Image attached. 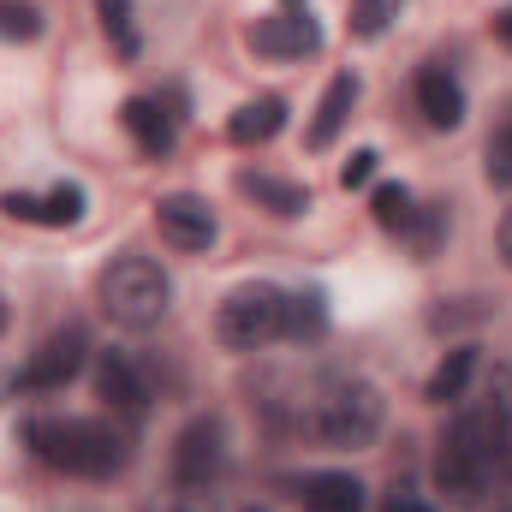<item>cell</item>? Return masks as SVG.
<instances>
[{"label": "cell", "mask_w": 512, "mask_h": 512, "mask_svg": "<svg viewBox=\"0 0 512 512\" xmlns=\"http://www.w3.org/2000/svg\"><path fill=\"white\" fill-rule=\"evenodd\" d=\"M24 447L42 459V465H54V471H66V477H120L131 459L126 435L114 429V423H96V417H30L24 423Z\"/></svg>", "instance_id": "1"}, {"label": "cell", "mask_w": 512, "mask_h": 512, "mask_svg": "<svg viewBox=\"0 0 512 512\" xmlns=\"http://www.w3.org/2000/svg\"><path fill=\"white\" fill-rule=\"evenodd\" d=\"M382 417H387L382 387L364 382V376H328L304 405V429L322 447H352V453L382 435Z\"/></svg>", "instance_id": "2"}, {"label": "cell", "mask_w": 512, "mask_h": 512, "mask_svg": "<svg viewBox=\"0 0 512 512\" xmlns=\"http://www.w3.org/2000/svg\"><path fill=\"white\" fill-rule=\"evenodd\" d=\"M96 304H102V316L108 322H120L131 334H143V328H155L161 316H167V304H173V280H167V268L155 262V256H114L102 274H96Z\"/></svg>", "instance_id": "3"}, {"label": "cell", "mask_w": 512, "mask_h": 512, "mask_svg": "<svg viewBox=\"0 0 512 512\" xmlns=\"http://www.w3.org/2000/svg\"><path fill=\"white\" fill-rule=\"evenodd\" d=\"M495 471H507V459L495 453V441H489V429L477 423V411L453 417L447 435H441V447H435V483H441V495L459 501V507H471V501L495 483Z\"/></svg>", "instance_id": "4"}, {"label": "cell", "mask_w": 512, "mask_h": 512, "mask_svg": "<svg viewBox=\"0 0 512 512\" xmlns=\"http://www.w3.org/2000/svg\"><path fill=\"white\" fill-rule=\"evenodd\" d=\"M215 334H221L227 352H262L268 340H286V292L268 286V280L227 292L221 310H215Z\"/></svg>", "instance_id": "5"}, {"label": "cell", "mask_w": 512, "mask_h": 512, "mask_svg": "<svg viewBox=\"0 0 512 512\" xmlns=\"http://www.w3.org/2000/svg\"><path fill=\"white\" fill-rule=\"evenodd\" d=\"M221 471H227V423H221L215 411H203V417H191V423L179 429V441H173V489L209 495V489L221 483Z\"/></svg>", "instance_id": "6"}, {"label": "cell", "mask_w": 512, "mask_h": 512, "mask_svg": "<svg viewBox=\"0 0 512 512\" xmlns=\"http://www.w3.org/2000/svg\"><path fill=\"white\" fill-rule=\"evenodd\" d=\"M84 358H90V334H84L78 322H66V328H54V334L30 352V364L18 370V387H24V393H60V387L84 370Z\"/></svg>", "instance_id": "7"}, {"label": "cell", "mask_w": 512, "mask_h": 512, "mask_svg": "<svg viewBox=\"0 0 512 512\" xmlns=\"http://www.w3.org/2000/svg\"><path fill=\"white\" fill-rule=\"evenodd\" d=\"M155 227H161V239H167L173 251H185V256L209 251V245L221 239L215 209H209L203 197H191V191H167V197L155 203Z\"/></svg>", "instance_id": "8"}, {"label": "cell", "mask_w": 512, "mask_h": 512, "mask_svg": "<svg viewBox=\"0 0 512 512\" xmlns=\"http://www.w3.org/2000/svg\"><path fill=\"white\" fill-rule=\"evenodd\" d=\"M251 48L268 60H304L322 48V24L310 12H274V18L251 24Z\"/></svg>", "instance_id": "9"}, {"label": "cell", "mask_w": 512, "mask_h": 512, "mask_svg": "<svg viewBox=\"0 0 512 512\" xmlns=\"http://www.w3.org/2000/svg\"><path fill=\"white\" fill-rule=\"evenodd\" d=\"M120 126L131 131V143H137L149 161H167V155H173V143H179V131H173V114H167L155 96H131L126 108H120Z\"/></svg>", "instance_id": "10"}, {"label": "cell", "mask_w": 512, "mask_h": 512, "mask_svg": "<svg viewBox=\"0 0 512 512\" xmlns=\"http://www.w3.org/2000/svg\"><path fill=\"white\" fill-rule=\"evenodd\" d=\"M96 393L120 417H143L149 411V387H143V376H137V364H131L126 352H102L96 358Z\"/></svg>", "instance_id": "11"}, {"label": "cell", "mask_w": 512, "mask_h": 512, "mask_svg": "<svg viewBox=\"0 0 512 512\" xmlns=\"http://www.w3.org/2000/svg\"><path fill=\"white\" fill-rule=\"evenodd\" d=\"M417 108H423V120L435 131H453L465 120V90H459V78H453L447 66H423V72H417Z\"/></svg>", "instance_id": "12"}, {"label": "cell", "mask_w": 512, "mask_h": 512, "mask_svg": "<svg viewBox=\"0 0 512 512\" xmlns=\"http://www.w3.org/2000/svg\"><path fill=\"white\" fill-rule=\"evenodd\" d=\"M352 108H358V78H352V72H340V78L322 90L316 120H310V131H304V143H310V149H328V143L340 137V126L352 120Z\"/></svg>", "instance_id": "13"}, {"label": "cell", "mask_w": 512, "mask_h": 512, "mask_svg": "<svg viewBox=\"0 0 512 512\" xmlns=\"http://www.w3.org/2000/svg\"><path fill=\"white\" fill-rule=\"evenodd\" d=\"M477 423L489 429L495 453L512 465V364H495V376L483 387V405H477Z\"/></svg>", "instance_id": "14"}, {"label": "cell", "mask_w": 512, "mask_h": 512, "mask_svg": "<svg viewBox=\"0 0 512 512\" xmlns=\"http://www.w3.org/2000/svg\"><path fill=\"white\" fill-rule=\"evenodd\" d=\"M304 512H364V483L352 471H316L298 489Z\"/></svg>", "instance_id": "15"}, {"label": "cell", "mask_w": 512, "mask_h": 512, "mask_svg": "<svg viewBox=\"0 0 512 512\" xmlns=\"http://www.w3.org/2000/svg\"><path fill=\"white\" fill-rule=\"evenodd\" d=\"M239 191L251 197L256 209L280 215V221H292V215H304V209L316 203L310 185H292V179H274V173H239Z\"/></svg>", "instance_id": "16"}, {"label": "cell", "mask_w": 512, "mask_h": 512, "mask_svg": "<svg viewBox=\"0 0 512 512\" xmlns=\"http://www.w3.org/2000/svg\"><path fill=\"white\" fill-rule=\"evenodd\" d=\"M280 126H286V102H280V96H256V102H245V108L227 120V137L251 149V143H268Z\"/></svg>", "instance_id": "17"}, {"label": "cell", "mask_w": 512, "mask_h": 512, "mask_svg": "<svg viewBox=\"0 0 512 512\" xmlns=\"http://www.w3.org/2000/svg\"><path fill=\"white\" fill-rule=\"evenodd\" d=\"M322 328H328V292L322 286L286 292V340H322Z\"/></svg>", "instance_id": "18"}, {"label": "cell", "mask_w": 512, "mask_h": 512, "mask_svg": "<svg viewBox=\"0 0 512 512\" xmlns=\"http://www.w3.org/2000/svg\"><path fill=\"white\" fill-rule=\"evenodd\" d=\"M471 370H477V352H471V346L447 352V358L435 364V376L423 382V399H429V405H453V399L465 393V382H471Z\"/></svg>", "instance_id": "19"}, {"label": "cell", "mask_w": 512, "mask_h": 512, "mask_svg": "<svg viewBox=\"0 0 512 512\" xmlns=\"http://www.w3.org/2000/svg\"><path fill=\"white\" fill-rule=\"evenodd\" d=\"M96 18H102V36L114 42V54L137 60L143 36H137V18H131V0H96Z\"/></svg>", "instance_id": "20"}, {"label": "cell", "mask_w": 512, "mask_h": 512, "mask_svg": "<svg viewBox=\"0 0 512 512\" xmlns=\"http://www.w3.org/2000/svg\"><path fill=\"white\" fill-rule=\"evenodd\" d=\"M84 221V185H54L36 197V227H78Z\"/></svg>", "instance_id": "21"}, {"label": "cell", "mask_w": 512, "mask_h": 512, "mask_svg": "<svg viewBox=\"0 0 512 512\" xmlns=\"http://www.w3.org/2000/svg\"><path fill=\"white\" fill-rule=\"evenodd\" d=\"M405 233H411V251H417V256H435V245L447 239V203H429L423 215L411 209V221H405Z\"/></svg>", "instance_id": "22"}, {"label": "cell", "mask_w": 512, "mask_h": 512, "mask_svg": "<svg viewBox=\"0 0 512 512\" xmlns=\"http://www.w3.org/2000/svg\"><path fill=\"white\" fill-rule=\"evenodd\" d=\"M42 36V12L30 0H0V42H36Z\"/></svg>", "instance_id": "23"}, {"label": "cell", "mask_w": 512, "mask_h": 512, "mask_svg": "<svg viewBox=\"0 0 512 512\" xmlns=\"http://www.w3.org/2000/svg\"><path fill=\"white\" fill-rule=\"evenodd\" d=\"M387 24H393V0H352V12H346V30L358 42H376Z\"/></svg>", "instance_id": "24"}, {"label": "cell", "mask_w": 512, "mask_h": 512, "mask_svg": "<svg viewBox=\"0 0 512 512\" xmlns=\"http://www.w3.org/2000/svg\"><path fill=\"white\" fill-rule=\"evenodd\" d=\"M370 209H376V221H382L387 233H405V221H411V191H405V185H376Z\"/></svg>", "instance_id": "25"}, {"label": "cell", "mask_w": 512, "mask_h": 512, "mask_svg": "<svg viewBox=\"0 0 512 512\" xmlns=\"http://www.w3.org/2000/svg\"><path fill=\"white\" fill-rule=\"evenodd\" d=\"M483 167H489V179H495V185H507V191H512V120L495 131V137H489V149H483Z\"/></svg>", "instance_id": "26"}, {"label": "cell", "mask_w": 512, "mask_h": 512, "mask_svg": "<svg viewBox=\"0 0 512 512\" xmlns=\"http://www.w3.org/2000/svg\"><path fill=\"white\" fill-rule=\"evenodd\" d=\"M376 161H382L376 149H358V155H346V167H340V185H346V191L370 185V179H376Z\"/></svg>", "instance_id": "27"}, {"label": "cell", "mask_w": 512, "mask_h": 512, "mask_svg": "<svg viewBox=\"0 0 512 512\" xmlns=\"http://www.w3.org/2000/svg\"><path fill=\"white\" fill-rule=\"evenodd\" d=\"M149 512H215V501H209V495H185V489H179L167 507H149Z\"/></svg>", "instance_id": "28"}, {"label": "cell", "mask_w": 512, "mask_h": 512, "mask_svg": "<svg viewBox=\"0 0 512 512\" xmlns=\"http://www.w3.org/2000/svg\"><path fill=\"white\" fill-rule=\"evenodd\" d=\"M382 512H435V507H423V501H411V495H393Z\"/></svg>", "instance_id": "29"}, {"label": "cell", "mask_w": 512, "mask_h": 512, "mask_svg": "<svg viewBox=\"0 0 512 512\" xmlns=\"http://www.w3.org/2000/svg\"><path fill=\"white\" fill-rule=\"evenodd\" d=\"M501 262H507V268H512V209H507V215H501Z\"/></svg>", "instance_id": "30"}, {"label": "cell", "mask_w": 512, "mask_h": 512, "mask_svg": "<svg viewBox=\"0 0 512 512\" xmlns=\"http://www.w3.org/2000/svg\"><path fill=\"white\" fill-rule=\"evenodd\" d=\"M495 36L512 48V6H501V12H495Z\"/></svg>", "instance_id": "31"}, {"label": "cell", "mask_w": 512, "mask_h": 512, "mask_svg": "<svg viewBox=\"0 0 512 512\" xmlns=\"http://www.w3.org/2000/svg\"><path fill=\"white\" fill-rule=\"evenodd\" d=\"M280 6H286V12H304V0H280Z\"/></svg>", "instance_id": "32"}, {"label": "cell", "mask_w": 512, "mask_h": 512, "mask_svg": "<svg viewBox=\"0 0 512 512\" xmlns=\"http://www.w3.org/2000/svg\"><path fill=\"white\" fill-rule=\"evenodd\" d=\"M0 328H6V298H0Z\"/></svg>", "instance_id": "33"}]
</instances>
